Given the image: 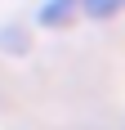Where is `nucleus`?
I'll use <instances>...</instances> for the list:
<instances>
[{
  "label": "nucleus",
  "instance_id": "1",
  "mask_svg": "<svg viewBox=\"0 0 125 130\" xmlns=\"http://www.w3.org/2000/svg\"><path fill=\"white\" fill-rule=\"evenodd\" d=\"M76 13H80V0H49V5H45V9L36 13V23L54 31V27H67V23L76 18Z\"/></svg>",
  "mask_w": 125,
  "mask_h": 130
},
{
  "label": "nucleus",
  "instance_id": "2",
  "mask_svg": "<svg viewBox=\"0 0 125 130\" xmlns=\"http://www.w3.org/2000/svg\"><path fill=\"white\" fill-rule=\"evenodd\" d=\"M80 13L85 18H116L121 13V0H80Z\"/></svg>",
  "mask_w": 125,
  "mask_h": 130
}]
</instances>
